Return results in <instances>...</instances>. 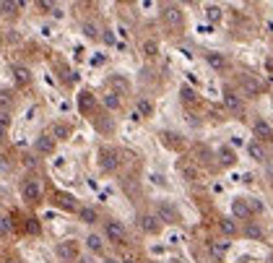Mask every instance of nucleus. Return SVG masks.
Here are the masks:
<instances>
[{
	"label": "nucleus",
	"instance_id": "obj_1",
	"mask_svg": "<svg viewBox=\"0 0 273 263\" xmlns=\"http://www.w3.org/2000/svg\"><path fill=\"white\" fill-rule=\"evenodd\" d=\"M104 235L109 237V243H115V245H125L128 243V232H125V227L115 219H109L104 222Z\"/></svg>",
	"mask_w": 273,
	"mask_h": 263
},
{
	"label": "nucleus",
	"instance_id": "obj_2",
	"mask_svg": "<svg viewBox=\"0 0 273 263\" xmlns=\"http://www.w3.org/2000/svg\"><path fill=\"white\" fill-rule=\"evenodd\" d=\"M21 196H24V201H29V203H37V201L42 198L39 182H37V180H26L24 188H21Z\"/></svg>",
	"mask_w": 273,
	"mask_h": 263
},
{
	"label": "nucleus",
	"instance_id": "obj_3",
	"mask_svg": "<svg viewBox=\"0 0 273 263\" xmlns=\"http://www.w3.org/2000/svg\"><path fill=\"white\" fill-rule=\"evenodd\" d=\"M192 156H195L200 164H211L213 162V151L206 143H192Z\"/></svg>",
	"mask_w": 273,
	"mask_h": 263
},
{
	"label": "nucleus",
	"instance_id": "obj_4",
	"mask_svg": "<svg viewBox=\"0 0 273 263\" xmlns=\"http://www.w3.org/2000/svg\"><path fill=\"white\" fill-rule=\"evenodd\" d=\"M58 256H60L63 261H76V258H78V245L71 243V240H65V243L58 245Z\"/></svg>",
	"mask_w": 273,
	"mask_h": 263
},
{
	"label": "nucleus",
	"instance_id": "obj_5",
	"mask_svg": "<svg viewBox=\"0 0 273 263\" xmlns=\"http://www.w3.org/2000/svg\"><path fill=\"white\" fill-rule=\"evenodd\" d=\"M253 133H255L258 141H271V138H273V128H271L266 120H258V123L253 125Z\"/></svg>",
	"mask_w": 273,
	"mask_h": 263
},
{
	"label": "nucleus",
	"instance_id": "obj_6",
	"mask_svg": "<svg viewBox=\"0 0 273 263\" xmlns=\"http://www.w3.org/2000/svg\"><path fill=\"white\" fill-rule=\"evenodd\" d=\"M141 227H143L146 232L156 235L159 230H162V222L156 219V214H143V216H141Z\"/></svg>",
	"mask_w": 273,
	"mask_h": 263
},
{
	"label": "nucleus",
	"instance_id": "obj_7",
	"mask_svg": "<svg viewBox=\"0 0 273 263\" xmlns=\"http://www.w3.org/2000/svg\"><path fill=\"white\" fill-rule=\"evenodd\" d=\"M50 138H52V141H68V138H71V125H65V123H55V125H52Z\"/></svg>",
	"mask_w": 273,
	"mask_h": 263
},
{
	"label": "nucleus",
	"instance_id": "obj_8",
	"mask_svg": "<svg viewBox=\"0 0 273 263\" xmlns=\"http://www.w3.org/2000/svg\"><path fill=\"white\" fill-rule=\"evenodd\" d=\"M156 219L162 222V224H172L177 219V214L172 206H167V203H159V211H156Z\"/></svg>",
	"mask_w": 273,
	"mask_h": 263
},
{
	"label": "nucleus",
	"instance_id": "obj_9",
	"mask_svg": "<svg viewBox=\"0 0 273 263\" xmlns=\"http://www.w3.org/2000/svg\"><path fill=\"white\" fill-rule=\"evenodd\" d=\"M117 164H120L117 151H101V169H107V172H115Z\"/></svg>",
	"mask_w": 273,
	"mask_h": 263
},
{
	"label": "nucleus",
	"instance_id": "obj_10",
	"mask_svg": "<svg viewBox=\"0 0 273 263\" xmlns=\"http://www.w3.org/2000/svg\"><path fill=\"white\" fill-rule=\"evenodd\" d=\"M224 105L229 107L232 112H242V99L237 97L232 89H226V91H224Z\"/></svg>",
	"mask_w": 273,
	"mask_h": 263
},
{
	"label": "nucleus",
	"instance_id": "obj_11",
	"mask_svg": "<svg viewBox=\"0 0 273 263\" xmlns=\"http://www.w3.org/2000/svg\"><path fill=\"white\" fill-rule=\"evenodd\" d=\"M34 148H37L39 154H52L55 151V141L50 138V135H39V138L34 141Z\"/></svg>",
	"mask_w": 273,
	"mask_h": 263
},
{
	"label": "nucleus",
	"instance_id": "obj_12",
	"mask_svg": "<svg viewBox=\"0 0 273 263\" xmlns=\"http://www.w3.org/2000/svg\"><path fill=\"white\" fill-rule=\"evenodd\" d=\"M240 84H242V91H245V94H250V97H255L258 91H260V84L255 81L253 76H240Z\"/></svg>",
	"mask_w": 273,
	"mask_h": 263
},
{
	"label": "nucleus",
	"instance_id": "obj_13",
	"mask_svg": "<svg viewBox=\"0 0 273 263\" xmlns=\"http://www.w3.org/2000/svg\"><path fill=\"white\" fill-rule=\"evenodd\" d=\"M164 18H167V24H172V26H180L182 24V13H180L177 5H167L164 8Z\"/></svg>",
	"mask_w": 273,
	"mask_h": 263
},
{
	"label": "nucleus",
	"instance_id": "obj_14",
	"mask_svg": "<svg viewBox=\"0 0 273 263\" xmlns=\"http://www.w3.org/2000/svg\"><path fill=\"white\" fill-rule=\"evenodd\" d=\"M232 214L237 216V219H250V206H247V201H234L232 203Z\"/></svg>",
	"mask_w": 273,
	"mask_h": 263
},
{
	"label": "nucleus",
	"instance_id": "obj_15",
	"mask_svg": "<svg viewBox=\"0 0 273 263\" xmlns=\"http://www.w3.org/2000/svg\"><path fill=\"white\" fill-rule=\"evenodd\" d=\"M247 151H250V156H253L255 162H266V148L260 146V143H255V141H253V143L247 146Z\"/></svg>",
	"mask_w": 273,
	"mask_h": 263
},
{
	"label": "nucleus",
	"instance_id": "obj_16",
	"mask_svg": "<svg viewBox=\"0 0 273 263\" xmlns=\"http://www.w3.org/2000/svg\"><path fill=\"white\" fill-rule=\"evenodd\" d=\"M206 63H208L211 68H216V71H224V68H226V60L221 58L219 52H211V55H206Z\"/></svg>",
	"mask_w": 273,
	"mask_h": 263
},
{
	"label": "nucleus",
	"instance_id": "obj_17",
	"mask_svg": "<svg viewBox=\"0 0 273 263\" xmlns=\"http://www.w3.org/2000/svg\"><path fill=\"white\" fill-rule=\"evenodd\" d=\"M101 102H104L107 110H120V94H115V91H107Z\"/></svg>",
	"mask_w": 273,
	"mask_h": 263
},
{
	"label": "nucleus",
	"instance_id": "obj_18",
	"mask_svg": "<svg viewBox=\"0 0 273 263\" xmlns=\"http://www.w3.org/2000/svg\"><path fill=\"white\" fill-rule=\"evenodd\" d=\"M135 112H138L141 118H151V112H154V105H151L149 99H138V110H135Z\"/></svg>",
	"mask_w": 273,
	"mask_h": 263
},
{
	"label": "nucleus",
	"instance_id": "obj_19",
	"mask_svg": "<svg viewBox=\"0 0 273 263\" xmlns=\"http://www.w3.org/2000/svg\"><path fill=\"white\" fill-rule=\"evenodd\" d=\"M86 245H89V250H94V253H101V250H104V243H101L99 235H89Z\"/></svg>",
	"mask_w": 273,
	"mask_h": 263
},
{
	"label": "nucleus",
	"instance_id": "obj_20",
	"mask_svg": "<svg viewBox=\"0 0 273 263\" xmlns=\"http://www.w3.org/2000/svg\"><path fill=\"white\" fill-rule=\"evenodd\" d=\"M13 76H16V81H18V84H29V78H31L29 68H21V65L13 68Z\"/></svg>",
	"mask_w": 273,
	"mask_h": 263
},
{
	"label": "nucleus",
	"instance_id": "obj_21",
	"mask_svg": "<svg viewBox=\"0 0 273 263\" xmlns=\"http://www.w3.org/2000/svg\"><path fill=\"white\" fill-rule=\"evenodd\" d=\"M245 235H247L250 240H263V230H260L258 224H253V222L245 227Z\"/></svg>",
	"mask_w": 273,
	"mask_h": 263
},
{
	"label": "nucleus",
	"instance_id": "obj_22",
	"mask_svg": "<svg viewBox=\"0 0 273 263\" xmlns=\"http://www.w3.org/2000/svg\"><path fill=\"white\" fill-rule=\"evenodd\" d=\"M219 227H221V232H224V235H229V237L237 235V224H234L232 219H219Z\"/></svg>",
	"mask_w": 273,
	"mask_h": 263
},
{
	"label": "nucleus",
	"instance_id": "obj_23",
	"mask_svg": "<svg viewBox=\"0 0 273 263\" xmlns=\"http://www.w3.org/2000/svg\"><path fill=\"white\" fill-rule=\"evenodd\" d=\"M206 18L213 21V24H216V21H221V8L219 5H206Z\"/></svg>",
	"mask_w": 273,
	"mask_h": 263
},
{
	"label": "nucleus",
	"instance_id": "obj_24",
	"mask_svg": "<svg viewBox=\"0 0 273 263\" xmlns=\"http://www.w3.org/2000/svg\"><path fill=\"white\" fill-rule=\"evenodd\" d=\"M219 159H221V164H234V162H237V156H234L232 148H221V151H219Z\"/></svg>",
	"mask_w": 273,
	"mask_h": 263
},
{
	"label": "nucleus",
	"instance_id": "obj_25",
	"mask_svg": "<svg viewBox=\"0 0 273 263\" xmlns=\"http://www.w3.org/2000/svg\"><path fill=\"white\" fill-rule=\"evenodd\" d=\"M78 216H81V222H86V224H94L96 222V211L94 209H81V211H78Z\"/></svg>",
	"mask_w": 273,
	"mask_h": 263
},
{
	"label": "nucleus",
	"instance_id": "obj_26",
	"mask_svg": "<svg viewBox=\"0 0 273 263\" xmlns=\"http://www.w3.org/2000/svg\"><path fill=\"white\" fill-rule=\"evenodd\" d=\"M156 52H159V44H156L154 39H146V42H143V55H149V58H154Z\"/></svg>",
	"mask_w": 273,
	"mask_h": 263
},
{
	"label": "nucleus",
	"instance_id": "obj_27",
	"mask_svg": "<svg viewBox=\"0 0 273 263\" xmlns=\"http://www.w3.org/2000/svg\"><path fill=\"white\" fill-rule=\"evenodd\" d=\"M112 86H115V89L120 91V94H128V91H130V86L125 84V78H120V76H115V78H112Z\"/></svg>",
	"mask_w": 273,
	"mask_h": 263
},
{
	"label": "nucleus",
	"instance_id": "obj_28",
	"mask_svg": "<svg viewBox=\"0 0 273 263\" xmlns=\"http://www.w3.org/2000/svg\"><path fill=\"white\" fill-rule=\"evenodd\" d=\"M18 8H24V3H0V10H3V13H8V16H13Z\"/></svg>",
	"mask_w": 273,
	"mask_h": 263
},
{
	"label": "nucleus",
	"instance_id": "obj_29",
	"mask_svg": "<svg viewBox=\"0 0 273 263\" xmlns=\"http://www.w3.org/2000/svg\"><path fill=\"white\" fill-rule=\"evenodd\" d=\"M5 131H8V112H0V141L5 138Z\"/></svg>",
	"mask_w": 273,
	"mask_h": 263
},
{
	"label": "nucleus",
	"instance_id": "obj_30",
	"mask_svg": "<svg viewBox=\"0 0 273 263\" xmlns=\"http://www.w3.org/2000/svg\"><path fill=\"white\" fill-rule=\"evenodd\" d=\"M84 34H86L89 39H96V37H99V29H96L94 24H84Z\"/></svg>",
	"mask_w": 273,
	"mask_h": 263
},
{
	"label": "nucleus",
	"instance_id": "obj_31",
	"mask_svg": "<svg viewBox=\"0 0 273 263\" xmlns=\"http://www.w3.org/2000/svg\"><path fill=\"white\" fill-rule=\"evenodd\" d=\"M180 169H182V175H185L187 180H195V177H198V172H195V169H192V167H187L185 162L180 164Z\"/></svg>",
	"mask_w": 273,
	"mask_h": 263
},
{
	"label": "nucleus",
	"instance_id": "obj_32",
	"mask_svg": "<svg viewBox=\"0 0 273 263\" xmlns=\"http://www.w3.org/2000/svg\"><path fill=\"white\" fill-rule=\"evenodd\" d=\"M60 206H63V209H68V211H73L76 209V203H73V198L71 196H60V201H58Z\"/></svg>",
	"mask_w": 273,
	"mask_h": 263
},
{
	"label": "nucleus",
	"instance_id": "obj_33",
	"mask_svg": "<svg viewBox=\"0 0 273 263\" xmlns=\"http://www.w3.org/2000/svg\"><path fill=\"white\" fill-rule=\"evenodd\" d=\"M226 248H229L226 243H211V250H213L216 256H224V253H226Z\"/></svg>",
	"mask_w": 273,
	"mask_h": 263
},
{
	"label": "nucleus",
	"instance_id": "obj_34",
	"mask_svg": "<svg viewBox=\"0 0 273 263\" xmlns=\"http://www.w3.org/2000/svg\"><path fill=\"white\" fill-rule=\"evenodd\" d=\"M91 105H94V99H91L89 91H84V94H81V110H89Z\"/></svg>",
	"mask_w": 273,
	"mask_h": 263
},
{
	"label": "nucleus",
	"instance_id": "obj_35",
	"mask_svg": "<svg viewBox=\"0 0 273 263\" xmlns=\"http://www.w3.org/2000/svg\"><path fill=\"white\" fill-rule=\"evenodd\" d=\"M247 206H250V214H253V211H263V203L255 201V198H250V201H247Z\"/></svg>",
	"mask_w": 273,
	"mask_h": 263
},
{
	"label": "nucleus",
	"instance_id": "obj_36",
	"mask_svg": "<svg viewBox=\"0 0 273 263\" xmlns=\"http://www.w3.org/2000/svg\"><path fill=\"white\" fill-rule=\"evenodd\" d=\"M10 105V91H0V107H8Z\"/></svg>",
	"mask_w": 273,
	"mask_h": 263
},
{
	"label": "nucleus",
	"instance_id": "obj_37",
	"mask_svg": "<svg viewBox=\"0 0 273 263\" xmlns=\"http://www.w3.org/2000/svg\"><path fill=\"white\" fill-rule=\"evenodd\" d=\"M182 97H185V102H190V99H195V94H192L190 89H182Z\"/></svg>",
	"mask_w": 273,
	"mask_h": 263
},
{
	"label": "nucleus",
	"instance_id": "obj_38",
	"mask_svg": "<svg viewBox=\"0 0 273 263\" xmlns=\"http://www.w3.org/2000/svg\"><path fill=\"white\" fill-rule=\"evenodd\" d=\"M104 42H107V44H115V37H112V31H104Z\"/></svg>",
	"mask_w": 273,
	"mask_h": 263
},
{
	"label": "nucleus",
	"instance_id": "obj_39",
	"mask_svg": "<svg viewBox=\"0 0 273 263\" xmlns=\"http://www.w3.org/2000/svg\"><path fill=\"white\" fill-rule=\"evenodd\" d=\"M122 263H135V258H125Z\"/></svg>",
	"mask_w": 273,
	"mask_h": 263
},
{
	"label": "nucleus",
	"instance_id": "obj_40",
	"mask_svg": "<svg viewBox=\"0 0 273 263\" xmlns=\"http://www.w3.org/2000/svg\"><path fill=\"white\" fill-rule=\"evenodd\" d=\"M268 263H273V256H271V258H268Z\"/></svg>",
	"mask_w": 273,
	"mask_h": 263
},
{
	"label": "nucleus",
	"instance_id": "obj_41",
	"mask_svg": "<svg viewBox=\"0 0 273 263\" xmlns=\"http://www.w3.org/2000/svg\"><path fill=\"white\" fill-rule=\"evenodd\" d=\"M107 263H117V261H107Z\"/></svg>",
	"mask_w": 273,
	"mask_h": 263
}]
</instances>
